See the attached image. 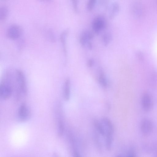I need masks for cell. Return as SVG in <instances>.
Listing matches in <instances>:
<instances>
[{
  "mask_svg": "<svg viewBox=\"0 0 157 157\" xmlns=\"http://www.w3.org/2000/svg\"><path fill=\"white\" fill-rule=\"evenodd\" d=\"M14 85V73L9 71L3 75L0 84V97L3 100L9 98L11 96Z\"/></svg>",
  "mask_w": 157,
  "mask_h": 157,
  "instance_id": "6da1fadb",
  "label": "cell"
},
{
  "mask_svg": "<svg viewBox=\"0 0 157 157\" xmlns=\"http://www.w3.org/2000/svg\"><path fill=\"white\" fill-rule=\"evenodd\" d=\"M99 82L103 87L106 88L107 86V82L104 74L101 71L99 77Z\"/></svg>",
  "mask_w": 157,
  "mask_h": 157,
  "instance_id": "5bb4252c",
  "label": "cell"
},
{
  "mask_svg": "<svg viewBox=\"0 0 157 157\" xmlns=\"http://www.w3.org/2000/svg\"><path fill=\"white\" fill-rule=\"evenodd\" d=\"M137 56L140 59H142V58L143 57V56L142 54L139 52L137 53Z\"/></svg>",
  "mask_w": 157,
  "mask_h": 157,
  "instance_id": "603a6c76",
  "label": "cell"
},
{
  "mask_svg": "<svg viewBox=\"0 0 157 157\" xmlns=\"http://www.w3.org/2000/svg\"><path fill=\"white\" fill-rule=\"evenodd\" d=\"M151 151L155 156H157V141L154 142L152 145Z\"/></svg>",
  "mask_w": 157,
  "mask_h": 157,
  "instance_id": "d6986e66",
  "label": "cell"
},
{
  "mask_svg": "<svg viewBox=\"0 0 157 157\" xmlns=\"http://www.w3.org/2000/svg\"><path fill=\"white\" fill-rule=\"evenodd\" d=\"M120 9V6L117 2H114L111 5L109 17L110 19H113L117 14Z\"/></svg>",
  "mask_w": 157,
  "mask_h": 157,
  "instance_id": "9c48e42d",
  "label": "cell"
},
{
  "mask_svg": "<svg viewBox=\"0 0 157 157\" xmlns=\"http://www.w3.org/2000/svg\"><path fill=\"white\" fill-rule=\"evenodd\" d=\"M43 0V1H47V0Z\"/></svg>",
  "mask_w": 157,
  "mask_h": 157,
  "instance_id": "cb8c5ba5",
  "label": "cell"
},
{
  "mask_svg": "<svg viewBox=\"0 0 157 157\" xmlns=\"http://www.w3.org/2000/svg\"><path fill=\"white\" fill-rule=\"evenodd\" d=\"M111 39V36L108 33H106L104 34L103 37V41L104 45L106 46L109 43Z\"/></svg>",
  "mask_w": 157,
  "mask_h": 157,
  "instance_id": "ac0fdd59",
  "label": "cell"
},
{
  "mask_svg": "<svg viewBox=\"0 0 157 157\" xmlns=\"http://www.w3.org/2000/svg\"><path fill=\"white\" fill-rule=\"evenodd\" d=\"M8 14V10L7 7L5 6H3L0 9V19L3 21L7 18Z\"/></svg>",
  "mask_w": 157,
  "mask_h": 157,
  "instance_id": "7c38bea8",
  "label": "cell"
},
{
  "mask_svg": "<svg viewBox=\"0 0 157 157\" xmlns=\"http://www.w3.org/2000/svg\"><path fill=\"white\" fill-rule=\"evenodd\" d=\"M96 0H89L87 5V8L89 11H91L94 8Z\"/></svg>",
  "mask_w": 157,
  "mask_h": 157,
  "instance_id": "e0dca14e",
  "label": "cell"
},
{
  "mask_svg": "<svg viewBox=\"0 0 157 157\" xmlns=\"http://www.w3.org/2000/svg\"><path fill=\"white\" fill-rule=\"evenodd\" d=\"M30 111L26 104L23 102L20 105L18 111L19 120L25 121L28 120L30 116Z\"/></svg>",
  "mask_w": 157,
  "mask_h": 157,
  "instance_id": "277c9868",
  "label": "cell"
},
{
  "mask_svg": "<svg viewBox=\"0 0 157 157\" xmlns=\"http://www.w3.org/2000/svg\"><path fill=\"white\" fill-rule=\"evenodd\" d=\"M92 25L94 31L96 33L99 32L105 26V22L104 18L100 16L95 17L93 21Z\"/></svg>",
  "mask_w": 157,
  "mask_h": 157,
  "instance_id": "52a82bcc",
  "label": "cell"
},
{
  "mask_svg": "<svg viewBox=\"0 0 157 157\" xmlns=\"http://www.w3.org/2000/svg\"><path fill=\"white\" fill-rule=\"evenodd\" d=\"M153 125L151 121L147 118H144L141 124V129L143 134L146 136L149 135L151 132Z\"/></svg>",
  "mask_w": 157,
  "mask_h": 157,
  "instance_id": "8992f818",
  "label": "cell"
},
{
  "mask_svg": "<svg viewBox=\"0 0 157 157\" xmlns=\"http://www.w3.org/2000/svg\"><path fill=\"white\" fill-rule=\"evenodd\" d=\"M72 3L73 8L75 11L76 12L78 10V0H71Z\"/></svg>",
  "mask_w": 157,
  "mask_h": 157,
  "instance_id": "ffe728a7",
  "label": "cell"
},
{
  "mask_svg": "<svg viewBox=\"0 0 157 157\" xmlns=\"http://www.w3.org/2000/svg\"><path fill=\"white\" fill-rule=\"evenodd\" d=\"M94 35L91 31H85L82 33L80 37V42L82 45L84 46L88 41L92 39Z\"/></svg>",
  "mask_w": 157,
  "mask_h": 157,
  "instance_id": "ba28073f",
  "label": "cell"
},
{
  "mask_svg": "<svg viewBox=\"0 0 157 157\" xmlns=\"http://www.w3.org/2000/svg\"><path fill=\"white\" fill-rule=\"evenodd\" d=\"M64 130V124L63 120L59 118L58 123V135L60 137L63 135Z\"/></svg>",
  "mask_w": 157,
  "mask_h": 157,
  "instance_id": "4fadbf2b",
  "label": "cell"
},
{
  "mask_svg": "<svg viewBox=\"0 0 157 157\" xmlns=\"http://www.w3.org/2000/svg\"><path fill=\"white\" fill-rule=\"evenodd\" d=\"M70 80L67 78L64 82V96L66 101L69 100L70 97Z\"/></svg>",
  "mask_w": 157,
  "mask_h": 157,
  "instance_id": "30bf717a",
  "label": "cell"
},
{
  "mask_svg": "<svg viewBox=\"0 0 157 157\" xmlns=\"http://www.w3.org/2000/svg\"><path fill=\"white\" fill-rule=\"evenodd\" d=\"M22 33L21 27L17 25H13L10 26L8 29L6 35L7 37L12 40L18 39Z\"/></svg>",
  "mask_w": 157,
  "mask_h": 157,
  "instance_id": "3957f363",
  "label": "cell"
},
{
  "mask_svg": "<svg viewBox=\"0 0 157 157\" xmlns=\"http://www.w3.org/2000/svg\"><path fill=\"white\" fill-rule=\"evenodd\" d=\"M150 85L152 87H156L157 86V74L155 73L152 75L149 81Z\"/></svg>",
  "mask_w": 157,
  "mask_h": 157,
  "instance_id": "2e32d148",
  "label": "cell"
},
{
  "mask_svg": "<svg viewBox=\"0 0 157 157\" xmlns=\"http://www.w3.org/2000/svg\"><path fill=\"white\" fill-rule=\"evenodd\" d=\"M127 156L135 157L136 156V152L133 148H130L126 153Z\"/></svg>",
  "mask_w": 157,
  "mask_h": 157,
  "instance_id": "44dd1931",
  "label": "cell"
},
{
  "mask_svg": "<svg viewBox=\"0 0 157 157\" xmlns=\"http://www.w3.org/2000/svg\"><path fill=\"white\" fill-rule=\"evenodd\" d=\"M94 62L93 60L90 59L88 62L87 65L89 67H92L94 64Z\"/></svg>",
  "mask_w": 157,
  "mask_h": 157,
  "instance_id": "7402d4cb",
  "label": "cell"
},
{
  "mask_svg": "<svg viewBox=\"0 0 157 157\" xmlns=\"http://www.w3.org/2000/svg\"><path fill=\"white\" fill-rule=\"evenodd\" d=\"M134 13L136 15L140 16L141 15L143 12V9L142 6L140 4H136L134 7Z\"/></svg>",
  "mask_w": 157,
  "mask_h": 157,
  "instance_id": "9a60e30c",
  "label": "cell"
},
{
  "mask_svg": "<svg viewBox=\"0 0 157 157\" xmlns=\"http://www.w3.org/2000/svg\"><path fill=\"white\" fill-rule=\"evenodd\" d=\"M141 104L143 109L145 112H148L151 110L153 102L151 96L149 93L145 92L143 94Z\"/></svg>",
  "mask_w": 157,
  "mask_h": 157,
  "instance_id": "5b68a950",
  "label": "cell"
},
{
  "mask_svg": "<svg viewBox=\"0 0 157 157\" xmlns=\"http://www.w3.org/2000/svg\"><path fill=\"white\" fill-rule=\"evenodd\" d=\"M14 82L17 85L20 92L24 95L27 94V87L26 78L24 73L19 69L16 70L14 73Z\"/></svg>",
  "mask_w": 157,
  "mask_h": 157,
  "instance_id": "7a4b0ae2",
  "label": "cell"
},
{
  "mask_svg": "<svg viewBox=\"0 0 157 157\" xmlns=\"http://www.w3.org/2000/svg\"><path fill=\"white\" fill-rule=\"evenodd\" d=\"M68 30H66L63 32L60 36V40L62 44L63 49L65 56H66L67 50L66 46V39L68 34Z\"/></svg>",
  "mask_w": 157,
  "mask_h": 157,
  "instance_id": "8fae6325",
  "label": "cell"
}]
</instances>
